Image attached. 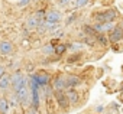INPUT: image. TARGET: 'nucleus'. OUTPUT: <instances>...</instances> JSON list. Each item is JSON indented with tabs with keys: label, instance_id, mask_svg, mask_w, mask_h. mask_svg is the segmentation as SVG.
Wrapping results in <instances>:
<instances>
[{
	"label": "nucleus",
	"instance_id": "1",
	"mask_svg": "<svg viewBox=\"0 0 123 114\" xmlns=\"http://www.w3.org/2000/svg\"><path fill=\"white\" fill-rule=\"evenodd\" d=\"M117 13L116 10H106V12H98L94 15V20H97V23H106V22H113L116 19Z\"/></svg>",
	"mask_w": 123,
	"mask_h": 114
},
{
	"label": "nucleus",
	"instance_id": "21",
	"mask_svg": "<svg viewBox=\"0 0 123 114\" xmlns=\"http://www.w3.org/2000/svg\"><path fill=\"white\" fill-rule=\"evenodd\" d=\"M5 71H6V69H5V68H3V67H0V80H2V77H3V75H5V74H6V72H5Z\"/></svg>",
	"mask_w": 123,
	"mask_h": 114
},
{
	"label": "nucleus",
	"instance_id": "14",
	"mask_svg": "<svg viewBox=\"0 0 123 114\" xmlns=\"http://www.w3.org/2000/svg\"><path fill=\"white\" fill-rule=\"evenodd\" d=\"M39 25H41V22L38 20V17H36L35 15L28 19V28H29V29H35V28H38Z\"/></svg>",
	"mask_w": 123,
	"mask_h": 114
},
{
	"label": "nucleus",
	"instance_id": "16",
	"mask_svg": "<svg viewBox=\"0 0 123 114\" xmlns=\"http://www.w3.org/2000/svg\"><path fill=\"white\" fill-rule=\"evenodd\" d=\"M96 40H98L101 45H107L110 39H109V38H107L104 33H97V35H96Z\"/></svg>",
	"mask_w": 123,
	"mask_h": 114
},
{
	"label": "nucleus",
	"instance_id": "11",
	"mask_svg": "<svg viewBox=\"0 0 123 114\" xmlns=\"http://www.w3.org/2000/svg\"><path fill=\"white\" fill-rule=\"evenodd\" d=\"M9 87H12V75H3L0 80V90H7Z\"/></svg>",
	"mask_w": 123,
	"mask_h": 114
},
{
	"label": "nucleus",
	"instance_id": "9",
	"mask_svg": "<svg viewBox=\"0 0 123 114\" xmlns=\"http://www.w3.org/2000/svg\"><path fill=\"white\" fill-rule=\"evenodd\" d=\"M13 52V45L12 42L9 40H3V42H0V53L2 55H9Z\"/></svg>",
	"mask_w": 123,
	"mask_h": 114
},
{
	"label": "nucleus",
	"instance_id": "12",
	"mask_svg": "<svg viewBox=\"0 0 123 114\" xmlns=\"http://www.w3.org/2000/svg\"><path fill=\"white\" fill-rule=\"evenodd\" d=\"M65 80H67V87H70V88H74V87L81 84V80L78 77H75V75H68Z\"/></svg>",
	"mask_w": 123,
	"mask_h": 114
},
{
	"label": "nucleus",
	"instance_id": "18",
	"mask_svg": "<svg viewBox=\"0 0 123 114\" xmlns=\"http://www.w3.org/2000/svg\"><path fill=\"white\" fill-rule=\"evenodd\" d=\"M87 3H88V0H75L74 6H75V7H83V6H86Z\"/></svg>",
	"mask_w": 123,
	"mask_h": 114
},
{
	"label": "nucleus",
	"instance_id": "15",
	"mask_svg": "<svg viewBox=\"0 0 123 114\" xmlns=\"http://www.w3.org/2000/svg\"><path fill=\"white\" fill-rule=\"evenodd\" d=\"M67 95H68V100H70L71 104H75V103L78 101V94H77V91H74L73 88L67 92Z\"/></svg>",
	"mask_w": 123,
	"mask_h": 114
},
{
	"label": "nucleus",
	"instance_id": "13",
	"mask_svg": "<svg viewBox=\"0 0 123 114\" xmlns=\"http://www.w3.org/2000/svg\"><path fill=\"white\" fill-rule=\"evenodd\" d=\"M9 101L6 98H0V114H7L9 113Z\"/></svg>",
	"mask_w": 123,
	"mask_h": 114
},
{
	"label": "nucleus",
	"instance_id": "4",
	"mask_svg": "<svg viewBox=\"0 0 123 114\" xmlns=\"http://www.w3.org/2000/svg\"><path fill=\"white\" fill-rule=\"evenodd\" d=\"M123 38V28L122 26H114L110 32H109V39L110 42H119L120 39Z\"/></svg>",
	"mask_w": 123,
	"mask_h": 114
},
{
	"label": "nucleus",
	"instance_id": "19",
	"mask_svg": "<svg viewBox=\"0 0 123 114\" xmlns=\"http://www.w3.org/2000/svg\"><path fill=\"white\" fill-rule=\"evenodd\" d=\"M70 3H71V0H58V6L61 7H67L70 6Z\"/></svg>",
	"mask_w": 123,
	"mask_h": 114
},
{
	"label": "nucleus",
	"instance_id": "17",
	"mask_svg": "<svg viewBox=\"0 0 123 114\" xmlns=\"http://www.w3.org/2000/svg\"><path fill=\"white\" fill-rule=\"evenodd\" d=\"M65 49H67V46H65V45H58V46H55V53L61 55V53H62Z\"/></svg>",
	"mask_w": 123,
	"mask_h": 114
},
{
	"label": "nucleus",
	"instance_id": "2",
	"mask_svg": "<svg viewBox=\"0 0 123 114\" xmlns=\"http://www.w3.org/2000/svg\"><path fill=\"white\" fill-rule=\"evenodd\" d=\"M54 95H55L56 103H58V105H59L61 108H68V105H70L71 103H70V100H68L67 92H64V90H58V91H55Z\"/></svg>",
	"mask_w": 123,
	"mask_h": 114
},
{
	"label": "nucleus",
	"instance_id": "7",
	"mask_svg": "<svg viewBox=\"0 0 123 114\" xmlns=\"http://www.w3.org/2000/svg\"><path fill=\"white\" fill-rule=\"evenodd\" d=\"M61 17H62V15H61L59 10H49V12L46 13L45 20H46V22H51V23H59Z\"/></svg>",
	"mask_w": 123,
	"mask_h": 114
},
{
	"label": "nucleus",
	"instance_id": "6",
	"mask_svg": "<svg viewBox=\"0 0 123 114\" xmlns=\"http://www.w3.org/2000/svg\"><path fill=\"white\" fill-rule=\"evenodd\" d=\"M15 97H16V100H18L19 103H26L28 98H29V90H28V87L25 85V87H22L20 90L15 91Z\"/></svg>",
	"mask_w": 123,
	"mask_h": 114
},
{
	"label": "nucleus",
	"instance_id": "5",
	"mask_svg": "<svg viewBox=\"0 0 123 114\" xmlns=\"http://www.w3.org/2000/svg\"><path fill=\"white\" fill-rule=\"evenodd\" d=\"M116 25L113 22H106V23H97V25H93V28L96 29L97 33H106V32H110Z\"/></svg>",
	"mask_w": 123,
	"mask_h": 114
},
{
	"label": "nucleus",
	"instance_id": "8",
	"mask_svg": "<svg viewBox=\"0 0 123 114\" xmlns=\"http://www.w3.org/2000/svg\"><path fill=\"white\" fill-rule=\"evenodd\" d=\"M33 78L36 80V82L39 84V87H45V85H48V82H49V80H51L49 74H46V72L36 74V75H33Z\"/></svg>",
	"mask_w": 123,
	"mask_h": 114
},
{
	"label": "nucleus",
	"instance_id": "3",
	"mask_svg": "<svg viewBox=\"0 0 123 114\" xmlns=\"http://www.w3.org/2000/svg\"><path fill=\"white\" fill-rule=\"evenodd\" d=\"M26 85V78L20 74V72H15L13 75H12V88L15 90V91H18V90H20L22 87H25Z\"/></svg>",
	"mask_w": 123,
	"mask_h": 114
},
{
	"label": "nucleus",
	"instance_id": "20",
	"mask_svg": "<svg viewBox=\"0 0 123 114\" xmlns=\"http://www.w3.org/2000/svg\"><path fill=\"white\" fill-rule=\"evenodd\" d=\"M43 52H45V53H55V48H54L52 45H46L45 49H43Z\"/></svg>",
	"mask_w": 123,
	"mask_h": 114
},
{
	"label": "nucleus",
	"instance_id": "10",
	"mask_svg": "<svg viewBox=\"0 0 123 114\" xmlns=\"http://www.w3.org/2000/svg\"><path fill=\"white\" fill-rule=\"evenodd\" d=\"M67 88V80L64 77H56L54 80V90L58 91V90H65Z\"/></svg>",
	"mask_w": 123,
	"mask_h": 114
}]
</instances>
